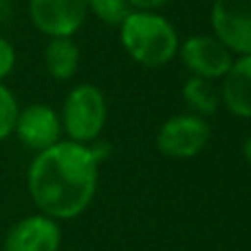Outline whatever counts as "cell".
<instances>
[{
    "instance_id": "cell-8",
    "label": "cell",
    "mask_w": 251,
    "mask_h": 251,
    "mask_svg": "<svg viewBox=\"0 0 251 251\" xmlns=\"http://www.w3.org/2000/svg\"><path fill=\"white\" fill-rule=\"evenodd\" d=\"M20 141L26 148L42 152L55 146L62 134V119L53 108L44 104H31L25 110H18L16 128Z\"/></svg>"
},
{
    "instance_id": "cell-11",
    "label": "cell",
    "mask_w": 251,
    "mask_h": 251,
    "mask_svg": "<svg viewBox=\"0 0 251 251\" xmlns=\"http://www.w3.org/2000/svg\"><path fill=\"white\" fill-rule=\"evenodd\" d=\"M47 71L55 79H71L79 66V49L71 38H51L44 51Z\"/></svg>"
},
{
    "instance_id": "cell-7",
    "label": "cell",
    "mask_w": 251,
    "mask_h": 251,
    "mask_svg": "<svg viewBox=\"0 0 251 251\" xmlns=\"http://www.w3.org/2000/svg\"><path fill=\"white\" fill-rule=\"evenodd\" d=\"M33 25L49 38H73L88 13L86 0H29Z\"/></svg>"
},
{
    "instance_id": "cell-1",
    "label": "cell",
    "mask_w": 251,
    "mask_h": 251,
    "mask_svg": "<svg viewBox=\"0 0 251 251\" xmlns=\"http://www.w3.org/2000/svg\"><path fill=\"white\" fill-rule=\"evenodd\" d=\"M97 150L77 141H57L29 168V192L49 218H75L91 205L97 190Z\"/></svg>"
},
{
    "instance_id": "cell-12",
    "label": "cell",
    "mask_w": 251,
    "mask_h": 251,
    "mask_svg": "<svg viewBox=\"0 0 251 251\" xmlns=\"http://www.w3.org/2000/svg\"><path fill=\"white\" fill-rule=\"evenodd\" d=\"M183 100L190 104V108L194 110L199 117H209V115H214L218 104H221L214 84L203 77L187 79L185 86H183Z\"/></svg>"
},
{
    "instance_id": "cell-13",
    "label": "cell",
    "mask_w": 251,
    "mask_h": 251,
    "mask_svg": "<svg viewBox=\"0 0 251 251\" xmlns=\"http://www.w3.org/2000/svg\"><path fill=\"white\" fill-rule=\"evenodd\" d=\"M88 11H93L101 22L119 26L132 11L128 0H86Z\"/></svg>"
},
{
    "instance_id": "cell-10",
    "label": "cell",
    "mask_w": 251,
    "mask_h": 251,
    "mask_svg": "<svg viewBox=\"0 0 251 251\" xmlns=\"http://www.w3.org/2000/svg\"><path fill=\"white\" fill-rule=\"evenodd\" d=\"M221 97L236 117H251V55H238L223 77Z\"/></svg>"
},
{
    "instance_id": "cell-5",
    "label": "cell",
    "mask_w": 251,
    "mask_h": 251,
    "mask_svg": "<svg viewBox=\"0 0 251 251\" xmlns=\"http://www.w3.org/2000/svg\"><path fill=\"white\" fill-rule=\"evenodd\" d=\"M214 35L238 55H251V0H214Z\"/></svg>"
},
{
    "instance_id": "cell-16",
    "label": "cell",
    "mask_w": 251,
    "mask_h": 251,
    "mask_svg": "<svg viewBox=\"0 0 251 251\" xmlns=\"http://www.w3.org/2000/svg\"><path fill=\"white\" fill-rule=\"evenodd\" d=\"M170 0H128L132 11H150V13H154L156 9H161Z\"/></svg>"
},
{
    "instance_id": "cell-3",
    "label": "cell",
    "mask_w": 251,
    "mask_h": 251,
    "mask_svg": "<svg viewBox=\"0 0 251 251\" xmlns=\"http://www.w3.org/2000/svg\"><path fill=\"white\" fill-rule=\"evenodd\" d=\"M106 124V100L93 84H79L69 93L62 110V126L71 141L88 143L100 137Z\"/></svg>"
},
{
    "instance_id": "cell-4",
    "label": "cell",
    "mask_w": 251,
    "mask_h": 251,
    "mask_svg": "<svg viewBox=\"0 0 251 251\" xmlns=\"http://www.w3.org/2000/svg\"><path fill=\"white\" fill-rule=\"evenodd\" d=\"M209 141V126L199 115H174L161 126L156 148L172 159H192Z\"/></svg>"
},
{
    "instance_id": "cell-14",
    "label": "cell",
    "mask_w": 251,
    "mask_h": 251,
    "mask_svg": "<svg viewBox=\"0 0 251 251\" xmlns=\"http://www.w3.org/2000/svg\"><path fill=\"white\" fill-rule=\"evenodd\" d=\"M18 119V104L16 97L9 93V88H4L0 84V141L7 139L16 128Z\"/></svg>"
},
{
    "instance_id": "cell-9",
    "label": "cell",
    "mask_w": 251,
    "mask_h": 251,
    "mask_svg": "<svg viewBox=\"0 0 251 251\" xmlns=\"http://www.w3.org/2000/svg\"><path fill=\"white\" fill-rule=\"evenodd\" d=\"M60 227L49 216H26L18 221L4 238V251H57Z\"/></svg>"
},
{
    "instance_id": "cell-6",
    "label": "cell",
    "mask_w": 251,
    "mask_h": 251,
    "mask_svg": "<svg viewBox=\"0 0 251 251\" xmlns=\"http://www.w3.org/2000/svg\"><path fill=\"white\" fill-rule=\"evenodd\" d=\"M178 55L192 77H203L209 82L225 77L234 62L231 51L216 35H190L183 44H178Z\"/></svg>"
},
{
    "instance_id": "cell-15",
    "label": "cell",
    "mask_w": 251,
    "mask_h": 251,
    "mask_svg": "<svg viewBox=\"0 0 251 251\" xmlns=\"http://www.w3.org/2000/svg\"><path fill=\"white\" fill-rule=\"evenodd\" d=\"M16 64V51L4 38H0V79L7 77Z\"/></svg>"
},
{
    "instance_id": "cell-17",
    "label": "cell",
    "mask_w": 251,
    "mask_h": 251,
    "mask_svg": "<svg viewBox=\"0 0 251 251\" xmlns=\"http://www.w3.org/2000/svg\"><path fill=\"white\" fill-rule=\"evenodd\" d=\"M243 152H245V159H247V163L251 165V137L245 141V148H243Z\"/></svg>"
},
{
    "instance_id": "cell-2",
    "label": "cell",
    "mask_w": 251,
    "mask_h": 251,
    "mask_svg": "<svg viewBox=\"0 0 251 251\" xmlns=\"http://www.w3.org/2000/svg\"><path fill=\"white\" fill-rule=\"evenodd\" d=\"M119 29L126 53L141 66L159 69L178 53L176 29L159 13L130 11Z\"/></svg>"
}]
</instances>
